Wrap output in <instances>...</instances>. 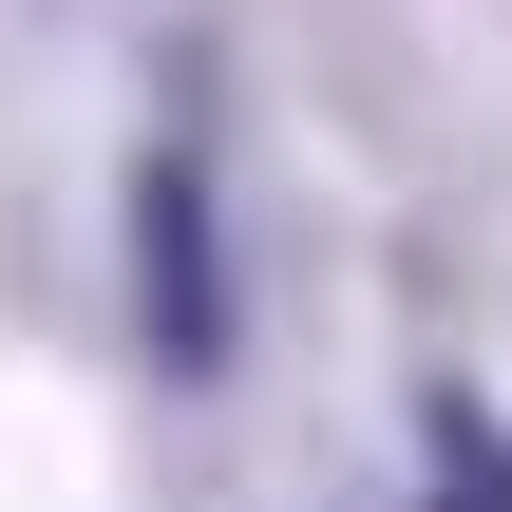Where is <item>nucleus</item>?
Masks as SVG:
<instances>
[{"label": "nucleus", "mask_w": 512, "mask_h": 512, "mask_svg": "<svg viewBox=\"0 0 512 512\" xmlns=\"http://www.w3.org/2000/svg\"><path fill=\"white\" fill-rule=\"evenodd\" d=\"M133 323L171 380H228V228H209V171L152 152L133 171Z\"/></svg>", "instance_id": "1"}]
</instances>
